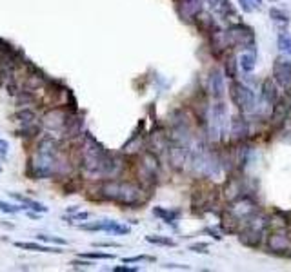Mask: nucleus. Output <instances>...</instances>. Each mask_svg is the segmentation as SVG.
I'll use <instances>...</instances> for the list:
<instances>
[{"label": "nucleus", "mask_w": 291, "mask_h": 272, "mask_svg": "<svg viewBox=\"0 0 291 272\" xmlns=\"http://www.w3.org/2000/svg\"><path fill=\"white\" fill-rule=\"evenodd\" d=\"M224 76L229 80H237V69H239V58L233 53H227L226 60H224Z\"/></svg>", "instance_id": "nucleus-18"}, {"label": "nucleus", "mask_w": 291, "mask_h": 272, "mask_svg": "<svg viewBox=\"0 0 291 272\" xmlns=\"http://www.w3.org/2000/svg\"><path fill=\"white\" fill-rule=\"evenodd\" d=\"M95 247H108V249H116V247H120V243H113V241H98V243H95Z\"/></svg>", "instance_id": "nucleus-33"}, {"label": "nucleus", "mask_w": 291, "mask_h": 272, "mask_svg": "<svg viewBox=\"0 0 291 272\" xmlns=\"http://www.w3.org/2000/svg\"><path fill=\"white\" fill-rule=\"evenodd\" d=\"M227 37H229L233 49L242 47V49H247L251 53H255V49H257V38H255L253 27L242 24V22H233V24L227 25Z\"/></svg>", "instance_id": "nucleus-4"}, {"label": "nucleus", "mask_w": 291, "mask_h": 272, "mask_svg": "<svg viewBox=\"0 0 291 272\" xmlns=\"http://www.w3.org/2000/svg\"><path fill=\"white\" fill-rule=\"evenodd\" d=\"M268 249L277 256H291V236H288V232H284L282 229L273 230L268 236Z\"/></svg>", "instance_id": "nucleus-6"}, {"label": "nucleus", "mask_w": 291, "mask_h": 272, "mask_svg": "<svg viewBox=\"0 0 291 272\" xmlns=\"http://www.w3.org/2000/svg\"><path fill=\"white\" fill-rule=\"evenodd\" d=\"M73 267H75V269H91V267H93V263H91V261H80V260H75L71 263Z\"/></svg>", "instance_id": "nucleus-32"}, {"label": "nucleus", "mask_w": 291, "mask_h": 272, "mask_svg": "<svg viewBox=\"0 0 291 272\" xmlns=\"http://www.w3.org/2000/svg\"><path fill=\"white\" fill-rule=\"evenodd\" d=\"M11 198H15L17 202L22 203V205L26 207V210H33V212H39V214H44V212H47V207H45L44 203L35 202V200H31V198L22 196V194H17V192H11Z\"/></svg>", "instance_id": "nucleus-16"}, {"label": "nucleus", "mask_w": 291, "mask_h": 272, "mask_svg": "<svg viewBox=\"0 0 291 272\" xmlns=\"http://www.w3.org/2000/svg\"><path fill=\"white\" fill-rule=\"evenodd\" d=\"M207 249H209V243H204V241L189 245V251H191V252H199V254H207V252H209Z\"/></svg>", "instance_id": "nucleus-29"}, {"label": "nucleus", "mask_w": 291, "mask_h": 272, "mask_svg": "<svg viewBox=\"0 0 291 272\" xmlns=\"http://www.w3.org/2000/svg\"><path fill=\"white\" fill-rule=\"evenodd\" d=\"M204 0H179L177 4V13L184 22H193L195 17L202 11Z\"/></svg>", "instance_id": "nucleus-11"}, {"label": "nucleus", "mask_w": 291, "mask_h": 272, "mask_svg": "<svg viewBox=\"0 0 291 272\" xmlns=\"http://www.w3.org/2000/svg\"><path fill=\"white\" fill-rule=\"evenodd\" d=\"M80 258H86V260H113L115 254H108V252H88L82 254Z\"/></svg>", "instance_id": "nucleus-26"}, {"label": "nucleus", "mask_w": 291, "mask_h": 272, "mask_svg": "<svg viewBox=\"0 0 291 272\" xmlns=\"http://www.w3.org/2000/svg\"><path fill=\"white\" fill-rule=\"evenodd\" d=\"M240 7H242V11L244 13H251L253 11V6L249 4V0H239Z\"/></svg>", "instance_id": "nucleus-34"}, {"label": "nucleus", "mask_w": 291, "mask_h": 272, "mask_svg": "<svg viewBox=\"0 0 291 272\" xmlns=\"http://www.w3.org/2000/svg\"><path fill=\"white\" fill-rule=\"evenodd\" d=\"M164 269H179V271H189L188 265H177V263H166Z\"/></svg>", "instance_id": "nucleus-36"}, {"label": "nucleus", "mask_w": 291, "mask_h": 272, "mask_svg": "<svg viewBox=\"0 0 291 272\" xmlns=\"http://www.w3.org/2000/svg\"><path fill=\"white\" fill-rule=\"evenodd\" d=\"M155 256H146V254H140V256H133V258H124L122 263L128 265V263H140V261H155Z\"/></svg>", "instance_id": "nucleus-27"}, {"label": "nucleus", "mask_w": 291, "mask_h": 272, "mask_svg": "<svg viewBox=\"0 0 291 272\" xmlns=\"http://www.w3.org/2000/svg\"><path fill=\"white\" fill-rule=\"evenodd\" d=\"M193 24L197 25V29L204 35V37H211L217 29H219V24L215 22L213 15L211 13H206V11H201L197 17H195Z\"/></svg>", "instance_id": "nucleus-13"}, {"label": "nucleus", "mask_w": 291, "mask_h": 272, "mask_svg": "<svg viewBox=\"0 0 291 272\" xmlns=\"http://www.w3.org/2000/svg\"><path fill=\"white\" fill-rule=\"evenodd\" d=\"M277 45L278 51L282 55H291V35L288 31H282L277 38Z\"/></svg>", "instance_id": "nucleus-20"}, {"label": "nucleus", "mask_w": 291, "mask_h": 272, "mask_svg": "<svg viewBox=\"0 0 291 272\" xmlns=\"http://www.w3.org/2000/svg\"><path fill=\"white\" fill-rule=\"evenodd\" d=\"M78 229H82V230H93V232L104 230V232H111V234H130L131 232V229L128 225L115 222V220H100V222L95 223H82V225H78Z\"/></svg>", "instance_id": "nucleus-7"}, {"label": "nucleus", "mask_w": 291, "mask_h": 272, "mask_svg": "<svg viewBox=\"0 0 291 272\" xmlns=\"http://www.w3.org/2000/svg\"><path fill=\"white\" fill-rule=\"evenodd\" d=\"M98 192L102 200L115 202L122 205L126 209H135L140 207L148 196L144 194L146 190L140 184H133L128 180H116V178H108L98 185Z\"/></svg>", "instance_id": "nucleus-2"}, {"label": "nucleus", "mask_w": 291, "mask_h": 272, "mask_svg": "<svg viewBox=\"0 0 291 272\" xmlns=\"http://www.w3.org/2000/svg\"><path fill=\"white\" fill-rule=\"evenodd\" d=\"M15 247L24 249V251H35V252H53L58 254L62 252L57 247H47V245H40V243H31V241H15Z\"/></svg>", "instance_id": "nucleus-17"}, {"label": "nucleus", "mask_w": 291, "mask_h": 272, "mask_svg": "<svg viewBox=\"0 0 291 272\" xmlns=\"http://www.w3.org/2000/svg\"><path fill=\"white\" fill-rule=\"evenodd\" d=\"M249 138V122L246 114H237L229 120V144H244Z\"/></svg>", "instance_id": "nucleus-5"}, {"label": "nucleus", "mask_w": 291, "mask_h": 272, "mask_svg": "<svg viewBox=\"0 0 291 272\" xmlns=\"http://www.w3.org/2000/svg\"><path fill=\"white\" fill-rule=\"evenodd\" d=\"M0 171H2V169H0Z\"/></svg>", "instance_id": "nucleus-38"}, {"label": "nucleus", "mask_w": 291, "mask_h": 272, "mask_svg": "<svg viewBox=\"0 0 291 272\" xmlns=\"http://www.w3.org/2000/svg\"><path fill=\"white\" fill-rule=\"evenodd\" d=\"M280 98L277 89V82L271 80V78H266L262 85H260V100H262V105L271 109L275 105V102Z\"/></svg>", "instance_id": "nucleus-12"}, {"label": "nucleus", "mask_w": 291, "mask_h": 272, "mask_svg": "<svg viewBox=\"0 0 291 272\" xmlns=\"http://www.w3.org/2000/svg\"><path fill=\"white\" fill-rule=\"evenodd\" d=\"M202 232L209 234L215 241H222V240H224V232H222V230H219L217 227H206L204 230H202Z\"/></svg>", "instance_id": "nucleus-28"}, {"label": "nucleus", "mask_w": 291, "mask_h": 272, "mask_svg": "<svg viewBox=\"0 0 291 272\" xmlns=\"http://www.w3.org/2000/svg\"><path fill=\"white\" fill-rule=\"evenodd\" d=\"M146 241L148 243H153V245H162V247H175L177 241L168 238V236H160V234H149L146 236Z\"/></svg>", "instance_id": "nucleus-21"}, {"label": "nucleus", "mask_w": 291, "mask_h": 272, "mask_svg": "<svg viewBox=\"0 0 291 272\" xmlns=\"http://www.w3.org/2000/svg\"><path fill=\"white\" fill-rule=\"evenodd\" d=\"M249 4H251L253 7H257V9H262V4H264V2H262V0H249Z\"/></svg>", "instance_id": "nucleus-37"}, {"label": "nucleus", "mask_w": 291, "mask_h": 272, "mask_svg": "<svg viewBox=\"0 0 291 272\" xmlns=\"http://www.w3.org/2000/svg\"><path fill=\"white\" fill-rule=\"evenodd\" d=\"M113 271L115 272H138L140 269H138V267H115Z\"/></svg>", "instance_id": "nucleus-35"}, {"label": "nucleus", "mask_w": 291, "mask_h": 272, "mask_svg": "<svg viewBox=\"0 0 291 272\" xmlns=\"http://www.w3.org/2000/svg\"><path fill=\"white\" fill-rule=\"evenodd\" d=\"M17 118H19L20 124H29V122H37V113H35L31 107H27V105H22V107L17 111Z\"/></svg>", "instance_id": "nucleus-22"}, {"label": "nucleus", "mask_w": 291, "mask_h": 272, "mask_svg": "<svg viewBox=\"0 0 291 272\" xmlns=\"http://www.w3.org/2000/svg\"><path fill=\"white\" fill-rule=\"evenodd\" d=\"M67 164H69L67 160L62 162V158H60V142L53 134H49L37 144L35 154H33L29 167H27V174L35 180L64 176L67 172L62 169V165L69 167Z\"/></svg>", "instance_id": "nucleus-1"}, {"label": "nucleus", "mask_w": 291, "mask_h": 272, "mask_svg": "<svg viewBox=\"0 0 291 272\" xmlns=\"http://www.w3.org/2000/svg\"><path fill=\"white\" fill-rule=\"evenodd\" d=\"M153 216L160 218L164 223H168V225H171V227L177 229V222L180 220L182 212L179 209H164V207H155V209H153Z\"/></svg>", "instance_id": "nucleus-15"}, {"label": "nucleus", "mask_w": 291, "mask_h": 272, "mask_svg": "<svg viewBox=\"0 0 291 272\" xmlns=\"http://www.w3.org/2000/svg\"><path fill=\"white\" fill-rule=\"evenodd\" d=\"M207 4L211 6L215 15H219L222 20L237 19V11L229 0H207Z\"/></svg>", "instance_id": "nucleus-14"}, {"label": "nucleus", "mask_w": 291, "mask_h": 272, "mask_svg": "<svg viewBox=\"0 0 291 272\" xmlns=\"http://www.w3.org/2000/svg\"><path fill=\"white\" fill-rule=\"evenodd\" d=\"M88 218H90V212H77V214L64 216V220H67V222H86Z\"/></svg>", "instance_id": "nucleus-30"}, {"label": "nucleus", "mask_w": 291, "mask_h": 272, "mask_svg": "<svg viewBox=\"0 0 291 272\" xmlns=\"http://www.w3.org/2000/svg\"><path fill=\"white\" fill-rule=\"evenodd\" d=\"M22 210H26L24 205L19 207V205H11V203L0 200V212H4V214H17V212H22Z\"/></svg>", "instance_id": "nucleus-24"}, {"label": "nucleus", "mask_w": 291, "mask_h": 272, "mask_svg": "<svg viewBox=\"0 0 291 272\" xmlns=\"http://www.w3.org/2000/svg\"><path fill=\"white\" fill-rule=\"evenodd\" d=\"M255 65H257V57H255V53H251V51H246V53H242L239 57V67L244 73H253Z\"/></svg>", "instance_id": "nucleus-19"}, {"label": "nucleus", "mask_w": 291, "mask_h": 272, "mask_svg": "<svg viewBox=\"0 0 291 272\" xmlns=\"http://www.w3.org/2000/svg\"><path fill=\"white\" fill-rule=\"evenodd\" d=\"M269 17H271V20L278 22V24H288L291 20L290 13L286 11V9H280V7H271L269 9Z\"/></svg>", "instance_id": "nucleus-23"}, {"label": "nucleus", "mask_w": 291, "mask_h": 272, "mask_svg": "<svg viewBox=\"0 0 291 272\" xmlns=\"http://www.w3.org/2000/svg\"><path fill=\"white\" fill-rule=\"evenodd\" d=\"M7 152H9V144H7L6 140L0 138V158H6Z\"/></svg>", "instance_id": "nucleus-31"}, {"label": "nucleus", "mask_w": 291, "mask_h": 272, "mask_svg": "<svg viewBox=\"0 0 291 272\" xmlns=\"http://www.w3.org/2000/svg\"><path fill=\"white\" fill-rule=\"evenodd\" d=\"M207 91L215 100H222L226 95V76L220 69H211L209 78H207Z\"/></svg>", "instance_id": "nucleus-10"}, {"label": "nucleus", "mask_w": 291, "mask_h": 272, "mask_svg": "<svg viewBox=\"0 0 291 272\" xmlns=\"http://www.w3.org/2000/svg\"><path fill=\"white\" fill-rule=\"evenodd\" d=\"M291 113V98H286V96H280L275 105L271 107V113H269V120H271V126L275 129H280V127L286 126V120L290 118Z\"/></svg>", "instance_id": "nucleus-8"}, {"label": "nucleus", "mask_w": 291, "mask_h": 272, "mask_svg": "<svg viewBox=\"0 0 291 272\" xmlns=\"http://www.w3.org/2000/svg\"><path fill=\"white\" fill-rule=\"evenodd\" d=\"M229 100L235 107L239 109L242 114H253L257 113V98L251 87H247L246 84L239 80H231L229 84Z\"/></svg>", "instance_id": "nucleus-3"}, {"label": "nucleus", "mask_w": 291, "mask_h": 272, "mask_svg": "<svg viewBox=\"0 0 291 272\" xmlns=\"http://www.w3.org/2000/svg\"><path fill=\"white\" fill-rule=\"evenodd\" d=\"M37 238H39V241H44V243H53V245H67V241L66 240L57 238V236H51V234H39Z\"/></svg>", "instance_id": "nucleus-25"}, {"label": "nucleus", "mask_w": 291, "mask_h": 272, "mask_svg": "<svg viewBox=\"0 0 291 272\" xmlns=\"http://www.w3.org/2000/svg\"><path fill=\"white\" fill-rule=\"evenodd\" d=\"M273 80L291 93V60L277 58V62L273 63Z\"/></svg>", "instance_id": "nucleus-9"}]
</instances>
